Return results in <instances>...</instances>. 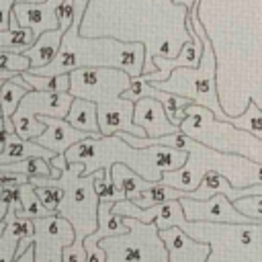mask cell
Here are the masks:
<instances>
[{"label":"cell","mask_w":262,"mask_h":262,"mask_svg":"<svg viewBox=\"0 0 262 262\" xmlns=\"http://www.w3.org/2000/svg\"><path fill=\"white\" fill-rule=\"evenodd\" d=\"M63 158L68 164L80 162L84 166V176L96 170H104V176L111 178V166L121 162L137 172L141 178L156 184L160 182L162 172L176 170L186 162V151L166 145L133 147L115 133L102 137H84L70 145L63 151Z\"/></svg>","instance_id":"obj_1"},{"label":"cell","mask_w":262,"mask_h":262,"mask_svg":"<svg viewBox=\"0 0 262 262\" xmlns=\"http://www.w3.org/2000/svg\"><path fill=\"white\" fill-rule=\"evenodd\" d=\"M80 23L74 20L61 35L55 57L31 74L57 76L76 68H119L131 78L141 76L145 61V45L139 41H121L117 37H84Z\"/></svg>","instance_id":"obj_2"},{"label":"cell","mask_w":262,"mask_h":262,"mask_svg":"<svg viewBox=\"0 0 262 262\" xmlns=\"http://www.w3.org/2000/svg\"><path fill=\"white\" fill-rule=\"evenodd\" d=\"M190 23L196 31V35L203 41V51H201V59L194 68H174L166 80L160 82H151L156 88L184 96L188 100H192L194 104H201L205 108H209L213 113L215 119L223 121L227 115L223 113L221 104H219V96H217V82H215V74H217V57H215V49H213V41L209 39L205 27L199 20V4L188 10Z\"/></svg>","instance_id":"obj_3"},{"label":"cell","mask_w":262,"mask_h":262,"mask_svg":"<svg viewBox=\"0 0 262 262\" xmlns=\"http://www.w3.org/2000/svg\"><path fill=\"white\" fill-rule=\"evenodd\" d=\"M82 170L84 166L80 162H72L55 178L63 190L55 213L70 221L74 227V242L78 244H82V239L98 225V194L94 190V172L84 176Z\"/></svg>","instance_id":"obj_4"},{"label":"cell","mask_w":262,"mask_h":262,"mask_svg":"<svg viewBox=\"0 0 262 262\" xmlns=\"http://www.w3.org/2000/svg\"><path fill=\"white\" fill-rule=\"evenodd\" d=\"M129 229L125 233L106 235L98 242L104 250V262H168V250L154 221L143 223L125 217Z\"/></svg>","instance_id":"obj_5"},{"label":"cell","mask_w":262,"mask_h":262,"mask_svg":"<svg viewBox=\"0 0 262 262\" xmlns=\"http://www.w3.org/2000/svg\"><path fill=\"white\" fill-rule=\"evenodd\" d=\"M33 233L20 237L16 256H20L29 246H33V262H61L63 246L74 242V227L68 219L57 213L31 219Z\"/></svg>","instance_id":"obj_6"},{"label":"cell","mask_w":262,"mask_h":262,"mask_svg":"<svg viewBox=\"0 0 262 262\" xmlns=\"http://www.w3.org/2000/svg\"><path fill=\"white\" fill-rule=\"evenodd\" d=\"M68 76V92L74 98H86L96 104L119 98L131 84V76L119 68H76Z\"/></svg>","instance_id":"obj_7"},{"label":"cell","mask_w":262,"mask_h":262,"mask_svg":"<svg viewBox=\"0 0 262 262\" xmlns=\"http://www.w3.org/2000/svg\"><path fill=\"white\" fill-rule=\"evenodd\" d=\"M184 219L186 221H203V223H256L250 217L242 215L231 201L225 194H213L209 199L196 201V199H188V196H178Z\"/></svg>","instance_id":"obj_8"},{"label":"cell","mask_w":262,"mask_h":262,"mask_svg":"<svg viewBox=\"0 0 262 262\" xmlns=\"http://www.w3.org/2000/svg\"><path fill=\"white\" fill-rule=\"evenodd\" d=\"M96 121L100 135H115L117 131H125L135 137H145V131L133 123V100L129 98L119 96L111 102H98Z\"/></svg>","instance_id":"obj_9"},{"label":"cell","mask_w":262,"mask_h":262,"mask_svg":"<svg viewBox=\"0 0 262 262\" xmlns=\"http://www.w3.org/2000/svg\"><path fill=\"white\" fill-rule=\"evenodd\" d=\"M133 123L145 131V137H162L180 131V127L168 119L164 104L151 96H141L133 102Z\"/></svg>","instance_id":"obj_10"},{"label":"cell","mask_w":262,"mask_h":262,"mask_svg":"<svg viewBox=\"0 0 262 262\" xmlns=\"http://www.w3.org/2000/svg\"><path fill=\"white\" fill-rule=\"evenodd\" d=\"M57 4L55 0H45L39 4L31 2H14L10 8V14H14L18 27L31 29L33 37L37 39L43 31H51L59 27L57 20Z\"/></svg>","instance_id":"obj_11"},{"label":"cell","mask_w":262,"mask_h":262,"mask_svg":"<svg viewBox=\"0 0 262 262\" xmlns=\"http://www.w3.org/2000/svg\"><path fill=\"white\" fill-rule=\"evenodd\" d=\"M70 92H43V90H29L20 98L16 111L12 115H25V117H39V115H49V117H59L63 119L70 102H72Z\"/></svg>","instance_id":"obj_12"},{"label":"cell","mask_w":262,"mask_h":262,"mask_svg":"<svg viewBox=\"0 0 262 262\" xmlns=\"http://www.w3.org/2000/svg\"><path fill=\"white\" fill-rule=\"evenodd\" d=\"M41 123L45 125L43 133L37 135L33 141L39 143L41 147H47L51 149L53 154H63L70 145H74L76 141L84 139V137H90L88 133L84 131H78L74 129L66 119H59V117H49V115H39Z\"/></svg>","instance_id":"obj_13"},{"label":"cell","mask_w":262,"mask_h":262,"mask_svg":"<svg viewBox=\"0 0 262 262\" xmlns=\"http://www.w3.org/2000/svg\"><path fill=\"white\" fill-rule=\"evenodd\" d=\"M18 211H20V203H14L8 207L4 215L6 227L0 233V262H14L20 237L33 233V221L27 217H18L16 215Z\"/></svg>","instance_id":"obj_14"},{"label":"cell","mask_w":262,"mask_h":262,"mask_svg":"<svg viewBox=\"0 0 262 262\" xmlns=\"http://www.w3.org/2000/svg\"><path fill=\"white\" fill-rule=\"evenodd\" d=\"M53 156L55 154L51 149L41 147L33 139H23L14 131L8 133L0 141V164L18 162V160H25V158H45V160H51Z\"/></svg>","instance_id":"obj_15"},{"label":"cell","mask_w":262,"mask_h":262,"mask_svg":"<svg viewBox=\"0 0 262 262\" xmlns=\"http://www.w3.org/2000/svg\"><path fill=\"white\" fill-rule=\"evenodd\" d=\"M61 31L59 29H51V31H43L29 47H25L20 53H25L29 57V70L27 72H35L37 68H43L47 66L57 49H59V43H61Z\"/></svg>","instance_id":"obj_16"},{"label":"cell","mask_w":262,"mask_h":262,"mask_svg":"<svg viewBox=\"0 0 262 262\" xmlns=\"http://www.w3.org/2000/svg\"><path fill=\"white\" fill-rule=\"evenodd\" d=\"M74 129L88 133L90 137H102L98 131V121H96V104L86 98H72L70 108L63 117Z\"/></svg>","instance_id":"obj_17"},{"label":"cell","mask_w":262,"mask_h":262,"mask_svg":"<svg viewBox=\"0 0 262 262\" xmlns=\"http://www.w3.org/2000/svg\"><path fill=\"white\" fill-rule=\"evenodd\" d=\"M111 180H113L115 186L123 192V196L129 199V201H135L141 190H145L147 186L154 184V182L141 178L137 172H133L129 166H125V164H121V162H117V164L111 166Z\"/></svg>","instance_id":"obj_18"},{"label":"cell","mask_w":262,"mask_h":262,"mask_svg":"<svg viewBox=\"0 0 262 262\" xmlns=\"http://www.w3.org/2000/svg\"><path fill=\"white\" fill-rule=\"evenodd\" d=\"M31 86L27 82L18 84L14 82L12 78L10 80H2L0 82V117H2V123H4V129L8 133H12V123H10V115L16 111L20 98L25 96V92H29Z\"/></svg>","instance_id":"obj_19"},{"label":"cell","mask_w":262,"mask_h":262,"mask_svg":"<svg viewBox=\"0 0 262 262\" xmlns=\"http://www.w3.org/2000/svg\"><path fill=\"white\" fill-rule=\"evenodd\" d=\"M223 121L227 125H233L239 131H248L254 137L262 139V111L258 108V104H256L254 98L248 100V106H246V111L242 115H237V117H229L227 115Z\"/></svg>","instance_id":"obj_20"},{"label":"cell","mask_w":262,"mask_h":262,"mask_svg":"<svg viewBox=\"0 0 262 262\" xmlns=\"http://www.w3.org/2000/svg\"><path fill=\"white\" fill-rule=\"evenodd\" d=\"M18 203H20V211L16 213L18 217H27V219H37V217H45L51 215L39 201V196L35 194V186L31 182H23L18 184Z\"/></svg>","instance_id":"obj_21"},{"label":"cell","mask_w":262,"mask_h":262,"mask_svg":"<svg viewBox=\"0 0 262 262\" xmlns=\"http://www.w3.org/2000/svg\"><path fill=\"white\" fill-rule=\"evenodd\" d=\"M20 78L31 86V90H43V92H68L70 76L57 74V76H41L31 72H20Z\"/></svg>","instance_id":"obj_22"},{"label":"cell","mask_w":262,"mask_h":262,"mask_svg":"<svg viewBox=\"0 0 262 262\" xmlns=\"http://www.w3.org/2000/svg\"><path fill=\"white\" fill-rule=\"evenodd\" d=\"M14 72V74H20V72H27L29 70V57L20 51H12L8 47H0V72Z\"/></svg>","instance_id":"obj_23"},{"label":"cell","mask_w":262,"mask_h":262,"mask_svg":"<svg viewBox=\"0 0 262 262\" xmlns=\"http://www.w3.org/2000/svg\"><path fill=\"white\" fill-rule=\"evenodd\" d=\"M35 194L39 196L41 205H43L49 213H55V209H57V205H59V201H61V196H63V190H61V186L53 180L51 184L35 186Z\"/></svg>","instance_id":"obj_24"},{"label":"cell","mask_w":262,"mask_h":262,"mask_svg":"<svg viewBox=\"0 0 262 262\" xmlns=\"http://www.w3.org/2000/svg\"><path fill=\"white\" fill-rule=\"evenodd\" d=\"M14 203H18V184L0 186V221L4 219L8 207L14 205Z\"/></svg>","instance_id":"obj_25"},{"label":"cell","mask_w":262,"mask_h":262,"mask_svg":"<svg viewBox=\"0 0 262 262\" xmlns=\"http://www.w3.org/2000/svg\"><path fill=\"white\" fill-rule=\"evenodd\" d=\"M57 20H59V31H68V27L74 23V0H61L57 4Z\"/></svg>","instance_id":"obj_26"},{"label":"cell","mask_w":262,"mask_h":262,"mask_svg":"<svg viewBox=\"0 0 262 262\" xmlns=\"http://www.w3.org/2000/svg\"><path fill=\"white\" fill-rule=\"evenodd\" d=\"M61 262H86V250L82 244L72 242L61 250Z\"/></svg>","instance_id":"obj_27"},{"label":"cell","mask_w":262,"mask_h":262,"mask_svg":"<svg viewBox=\"0 0 262 262\" xmlns=\"http://www.w3.org/2000/svg\"><path fill=\"white\" fill-rule=\"evenodd\" d=\"M16 0H0V31L8 29V16H10V8Z\"/></svg>","instance_id":"obj_28"},{"label":"cell","mask_w":262,"mask_h":262,"mask_svg":"<svg viewBox=\"0 0 262 262\" xmlns=\"http://www.w3.org/2000/svg\"><path fill=\"white\" fill-rule=\"evenodd\" d=\"M49 166L53 168V170H63L66 166H68V162H66V158H63V154H55L51 160H49Z\"/></svg>","instance_id":"obj_29"},{"label":"cell","mask_w":262,"mask_h":262,"mask_svg":"<svg viewBox=\"0 0 262 262\" xmlns=\"http://www.w3.org/2000/svg\"><path fill=\"white\" fill-rule=\"evenodd\" d=\"M14 262H33V246H29L20 256H16Z\"/></svg>","instance_id":"obj_30"},{"label":"cell","mask_w":262,"mask_h":262,"mask_svg":"<svg viewBox=\"0 0 262 262\" xmlns=\"http://www.w3.org/2000/svg\"><path fill=\"white\" fill-rule=\"evenodd\" d=\"M174 4H180V6H184L186 10H192L196 4H199V0H172Z\"/></svg>","instance_id":"obj_31"},{"label":"cell","mask_w":262,"mask_h":262,"mask_svg":"<svg viewBox=\"0 0 262 262\" xmlns=\"http://www.w3.org/2000/svg\"><path fill=\"white\" fill-rule=\"evenodd\" d=\"M6 135H8V131L4 129V123H2V117H0V141H2Z\"/></svg>","instance_id":"obj_32"},{"label":"cell","mask_w":262,"mask_h":262,"mask_svg":"<svg viewBox=\"0 0 262 262\" xmlns=\"http://www.w3.org/2000/svg\"><path fill=\"white\" fill-rule=\"evenodd\" d=\"M16 2H31V4H39V2H45V0H16Z\"/></svg>","instance_id":"obj_33"},{"label":"cell","mask_w":262,"mask_h":262,"mask_svg":"<svg viewBox=\"0 0 262 262\" xmlns=\"http://www.w3.org/2000/svg\"><path fill=\"white\" fill-rule=\"evenodd\" d=\"M4 227H6V219H2V221H0V233H2V229H4Z\"/></svg>","instance_id":"obj_34"},{"label":"cell","mask_w":262,"mask_h":262,"mask_svg":"<svg viewBox=\"0 0 262 262\" xmlns=\"http://www.w3.org/2000/svg\"><path fill=\"white\" fill-rule=\"evenodd\" d=\"M260 242H262V235H260Z\"/></svg>","instance_id":"obj_35"},{"label":"cell","mask_w":262,"mask_h":262,"mask_svg":"<svg viewBox=\"0 0 262 262\" xmlns=\"http://www.w3.org/2000/svg\"><path fill=\"white\" fill-rule=\"evenodd\" d=\"M55 2H61V0H55Z\"/></svg>","instance_id":"obj_36"}]
</instances>
